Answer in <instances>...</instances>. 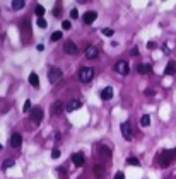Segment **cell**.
Here are the masks:
<instances>
[{
    "label": "cell",
    "instance_id": "cell-1",
    "mask_svg": "<svg viewBox=\"0 0 176 179\" xmlns=\"http://www.w3.org/2000/svg\"><path fill=\"white\" fill-rule=\"evenodd\" d=\"M92 77H94V68H91V67H82L81 72H79V79H81V82H91Z\"/></svg>",
    "mask_w": 176,
    "mask_h": 179
},
{
    "label": "cell",
    "instance_id": "cell-2",
    "mask_svg": "<svg viewBox=\"0 0 176 179\" xmlns=\"http://www.w3.org/2000/svg\"><path fill=\"white\" fill-rule=\"evenodd\" d=\"M174 157H176L174 150H171V152H169V150H164V152L161 153V167H168V165L173 162V159H174Z\"/></svg>",
    "mask_w": 176,
    "mask_h": 179
},
{
    "label": "cell",
    "instance_id": "cell-3",
    "mask_svg": "<svg viewBox=\"0 0 176 179\" xmlns=\"http://www.w3.org/2000/svg\"><path fill=\"white\" fill-rule=\"evenodd\" d=\"M62 70L58 68V67H52V68L48 70V80L52 82V84H57V82L62 79Z\"/></svg>",
    "mask_w": 176,
    "mask_h": 179
},
{
    "label": "cell",
    "instance_id": "cell-4",
    "mask_svg": "<svg viewBox=\"0 0 176 179\" xmlns=\"http://www.w3.org/2000/svg\"><path fill=\"white\" fill-rule=\"evenodd\" d=\"M115 70H116V73H120V75H127V73L130 72V67L125 60H120V62L115 63Z\"/></svg>",
    "mask_w": 176,
    "mask_h": 179
},
{
    "label": "cell",
    "instance_id": "cell-5",
    "mask_svg": "<svg viewBox=\"0 0 176 179\" xmlns=\"http://www.w3.org/2000/svg\"><path fill=\"white\" fill-rule=\"evenodd\" d=\"M63 50H65V53L67 55H77V44L73 43L72 39L70 41H65V44H63Z\"/></svg>",
    "mask_w": 176,
    "mask_h": 179
},
{
    "label": "cell",
    "instance_id": "cell-6",
    "mask_svg": "<svg viewBox=\"0 0 176 179\" xmlns=\"http://www.w3.org/2000/svg\"><path fill=\"white\" fill-rule=\"evenodd\" d=\"M120 130H121V135H123L125 140H132V128H130V123H128V121L121 123Z\"/></svg>",
    "mask_w": 176,
    "mask_h": 179
},
{
    "label": "cell",
    "instance_id": "cell-7",
    "mask_svg": "<svg viewBox=\"0 0 176 179\" xmlns=\"http://www.w3.org/2000/svg\"><path fill=\"white\" fill-rule=\"evenodd\" d=\"M41 120H43V109H41V108H34V109L31 111V121H33V123H40Z\"/></svg>",
    "mask_w": 176,
    "mask_h": 179
},
{
    "label": "cell",
    "instance_id": "cell-8",
    "mask_svg": "<svg viewBox=\"0 0 176 179\" xmlns=\"http://www.w3.org/2000/svg\"><path fill=\"white\" fill-rule=\"evenodd\" d=\"M21 145H22V136L19 133H14L10 136V147L12 148H21Z\"/></svg>",
    "mask_w": 176,
    "mask_h": 179
},
{
    "label": "cell",
    "instance_id": "cell-9",
    "mask_svg": "<svg viewBox=\"0 0 176 179\" xmlns=\"http://www.w3.org/2000/svg\"><path fill=\"white\" fill-rule=\"evenodd\" d=\"M98 55H99V50H98L96 46H89V48H86V58L94 60V58H98Z\"/></svg>",
    "mask_w": 176,
    "mask_h": 179
},
{
    "label": "cell",
    "instance_id": "cell-10",
    "mask_svg": "<svg viewBox=\"0 0 176 179\" xmlns=\"http://www.w3.org/2000/svg\"><path fill=\"white\" fill-rule=\"evenodd\" d=\"M98 153L101 155V157H104V159H110L113 152H111L110 147H106V145H99V147H98Z\"/></svg>",
    "mask_w": 176,
    "mask_h": 179
},
{
    "label": "cell",
    "instance_id": "cell-11",
    "mask_svg": "<svg viewBox=\"0 0 176 179\" xmlns=\"http://www.w3.org/2000/svg\"><path fill=\"white\" fill-rule=\"evenodd\" d=\"M96 17H98V14H96L94 10H89L84 14V17H82V21H84V24H92V22L96 21Z\"/></svg>",
    "mask_w": 176,
    "mask_h": 179
},
{
    "label": "cell",
    "instance_id": "cell-12",
    "mask_svg": "<svg viewBox=\"0 0 176 179\" xmlns=\"http://www.w3.org/2000/svg\"><path fill=\"white\" fill-rule=\"evenodd\" d=\"M99 96H101V99H103V101H110V99L113 97V87H104Z\"/></svg>",
    "mask_w": 176,
    "mask_h": 179
},
{
    "label": "cell",
    "instance_id": "cell-13",
    "mask_svg": "<svg viewBox=\"0 0 176 179\" xmlns=\"http://www.w3.org/2000/svg\"><path fill=\"white\" fill-rule=\"evenodd\" d=\"M72 162L77 165V167H82V165H84V155H82L81 152L73 153V155H72Z\"/></svg>",
    "mask_w": 176,
    "mask_h": 179
},
{
    "label": "cell",
    "instance_id": "cell-14",
    "mask_svg": "<svg viewBox=\"0 0 176 179\" xmlns=\"http://www.w3.org/2000/svg\"><path fill=\"white\" fill-rule=\"evenodd\" d=\"M81 106H82V102H81V101H77V99H73V101H70L69 104H67V111H69V113H72V111L79 109Z\"/></svg>",
    "mask_w": 176,
    "mask_h": 179
},
{
    "label": "cell",
    "instance_id": "cell-15",
    "mask_svg": "<svg viewBox=\"0 0 176 179\" xmlns=\"http://www.w3.org/2000/svg\"><path fill=\"white\" fill-rule=\"evenodd\" d=\"M63 111V102L62 101H57L55 104L52 106V114H60Z\"/></svg>",
    "mask_w": 176,
    "mask_h": 179
},
{
    "label": "cell",
    "instance_id": "cell-16",
    "mask_svg": "<svg viewBox=\"0 0 176 179\" xmlns=\"http://www.w3.org/2000/svg\"><path fill=\"white\" fill-rule=\"evenodd\" d=\"M29 84L33 85L34 89L40 87V79H38V75H36L34 72H31V73H29Z\"/></svg>",
    "mask_w": 176,
    "mask_h": 179
},
{
    "label": "cell",
    "instance_id": "cell-17",
    "mask_svg": "<svg viewBox=\"0 0 176 179\" xmlns=\"http://www.w3.org/2000/svg\"><path fill=\"white\" fill-rule=\"evenodd\" d=\"M174 72H176V63L171 60V62H168V65H166V70H164V73H166V75H173V73H174Z\"/></svg>",
    "mask_w": 176,
    "mask_h": 179
},
{
    "label": "cell",
    "instance_id": "cell-18",
    "mask_svg": "<svg viewBox=\"0 0 176 179\" xmlns=\"http://www.w3.org/2000/svg\"><path fill=\"white\" fill-rule=\"evenodd\" d=\"M137 72L142 73V75H145V73H150V65H147V63H142V65L137 67Z\"/></svg>",
    "mask_w": 176,
    "mask_h": 179
},
{
    "label": "cell",
    "instance_id": "cell-19",
    "mask_svg": "<svg viewBox=\"0 0 176 179\" xmlns=\"http://www.w3.org/2000/svg\"><path fill=\"white\" fill-rule=\"evenodd\" d=\"M94 174L98 176V177H103V176H104V167L101 164H96L94 165Z\"/></svg>",
    "mask_w": 176,
    "mask_h": 179
},
{
    "label": "cell",
    "instance_id": "cell-20",
    "mask_svg": "<svg viewBox=\"0 0 176 179\" xmlns=\"http://www.w3.org/2000/svg\"><path fill=\"white\" fill-rule=\"evenodd\" d=\"M24 7V0H12V9L14 10H21Z\"/></svg>",
    "mask_w": 176,
    "mask_h": 179
},
{
    "label": "cell",
    "instance_id": "cell-21",
    "mask_svg": "<svg viewBox=\"0 0 176 179\" xmlns=\"http://www.w3.org/2000/svg\"><path fill=\"white\" fill-rule=\"evenodd\" d=\"M140 124H142V126H149V124H150V118H149V114H144V116L140 118Z\"/></svg>",
    "mask_w": 176,
    "mask_h": 179
},
{
    "label": "cell",
    "instance_id": "cell-22",
    "mask_svg": "<svg viewBox=\"0 0 176 179\" xmlns=\"http://www.w3.org/2000/svg\"><path fill=\"white\" fill-rule=\"evenodd\" d=\"M34 12H36L38 19H40V17H43V15H44V7H43V5H36V9H34Z\"/></svg>",
    "mask_w": 176,
    "mask_h": 179
},
{
    "label": "cell",
    "instance_id": "cell-23",
    "mask_svg": "<svg viewBox=\"0 0 176 179\" xmlns=\"http://www.w3.org/2000/svg\"><path fill=\"white\" fill-rule=\"evenodd\" d=\"M12 165H14V159H7V161L2 162V169H9V167H12Z\"/></svg>",
    "mask_w": 176,
    "mask_h": 179
},
{
    "label": "cell",
    "instance_id": "cell-24",
    "mask_svg": "<svg viewBox=\"0 0 176 179\" xmlns=\"http://www.w3.org/2000/svg\"><path fill=\"white\" fill-rule=\"evenodd\" d=\"M127 164H130V165H140V161H139V159H135V157H128V159H127Z\"/></svg>",
    "mask_w": 176,
    "mask_h": 179
},
{
    "label": "cell",
    "instance_id": "cell-25",
    "mask_svg": "<svg viewBox=\"0 0 176 179\" xmlns=\"http://www.w3.org/2000/svg\"><path fill=\"white\" fill-rule=\"evenodd\" d=\"M38 26H40V27H43V29H46L48 27V22H46V19H43V17H40L38 19V22H36Z\"/></svg>",
    "mask_w": 176,
    "mask_h": 179
},
{
    "label": "cell",
    "instance_id": "cell-26",
    "mask_svg": "<svg viewBox=\"0 0 176 179\" xmlns=\"http://www.w3.org/2000/svg\"><path fill=\"white\" fill-rule=\"evenodd\" d=\"M62 39V33L60 31H55V33L52 34V41H60Z\"/></svg>",
    "mask_w": 176,
    "mask_h": 179
},
{
    "label": "cell",
    "instance_id": "cell-27",
    "mask_svg": "<svg viewBox=\"0 0 176 179\" xmlns=\"http://www.w3.org/2000/svg\"><path fill=\"white\" fill-rule=\"evenodd\" d=\"M22 111H24V113H29V111H33V109H31V101H29V99L24 102V109H22Z\"/></svg>",
    "mask_w": 176,
    "mask_h": 179
},
{
    "label": "cell",
    "instance_id": "cell-28",
    "mask_svg": "<svg viewBox=\"0 0 176 179\" xmlns=\"http://www.w3.org/2000/svg\"><path fill=\"white\" fill-rule=\"evenodd\" d=\"M60 153H62V152H60L58 148H53V150H52V159H58Z\"/></svg>",
    "mask_w": 176,
    "mask_h": 179
},
{
    "label": "cell",
    "instance_id": "cell-29",
    "mask_svg": "<svg viewBox=\"0 0 176 179\" xmlns=\"http://www.w3.org/2000/svg\"><path fill=\"white\" fill-rule=\"evenodd\" d=\"M62 27H63V29H65V31H69L70 27H72V24H70V21H63V22H62Z\"/></svg>",
    "mask_w": 176,
    "mask_h": 179
},
{
    "label": "cell",
    "instance_id": "cell-30",
    "mask_svg": "<svg viewBox=\"0 0 176 179\" xmlns=\"http://www.w3.org/2000/svg\"><path fill=\"white\" fill-rule=\"evenodd\" d=\"M113 33H115V31H113V29H110V27L103 29V34H104V36H113Z\"/></svg>",
    "mask_w": 176,
    "mask_h": 179
},
{
    "label": "cell",
    "instance_id": "cell-31",
    "mask_svg": "<svg viewBox=\"0 0 176 179\" xmlns=\"http://www.w3.org/2000/svg\"><path fill=\"white\" fill-rule=\"evenodd\" d=\"M70 17H72V19H77V17H79L77 9H72V10H70Z\"/></svg>",
    "mask_w": 176,
    "mask_h": 179
},
{
    "label": "cell",
    "instance_id": "cell-32",
    "mask_svg": "<svg viewBox=\"0 0 176 179\" xmlns=\"http://www.w3.org/2000/svg\"><path fill=\"white\" fill-rule=\"evenodd\" d=\"M115 179H125L123 172H116V174H115Z\"/></svg>",
    "mask_w": 176,
    "mask_h": 179
},
{
    "label": "cell",
    "instance_id": "cell-33",
    "mask_svg": "<svg viewBox=\"0 0 176 179\" xmlns=\"http://www.w3.org/2000/svg\"><path fill=\"white\" fill-rule=\"evenodd\" d=\"M147 48H149V50H152V48H156V43H152V41H149V43H147Z\"/></svg>",
    "mask_w": 176,
    "mask_h": 179
},
{
    "label": "cell",
    "instance_id": "cell-34",
    "mask_svg": "<svg viewBox=\"0 0 176 179\" xmlns=\"http://www.w3.org/2000/svg\"><path fill=\"white\" fill-rule=\"evenodd\" d=\"M77 2H81V4H84V2H87V0H77Z\"/></svg>",
    "mask_w": 176,
    "mask_h": 179
},
{
    "label": "cell",
    "instance_id": "cell-35",
    "mask_svg": "<svg viewBox=\"0 0 176 179\" xmlns=\"http://www.w3.org/2000/svg\"><path fill=\"white\" fill-rule=\"evenodd\" d=\"M0 150H2V145H0Z\"/></svg>",
    "mask_w": 176,
    "mask_h": 179
}]
</instances>
